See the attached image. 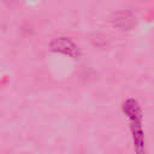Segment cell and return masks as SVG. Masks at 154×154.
Wrapping results in <instances>:
<instances>
[{
	"instance_id": "6da1fadb",
	"label": "cell",
	"mask_w": 154,
	"mask_h": 154,
	"mask_svg": "<svg viewBox=\"0 0 154 154\" xmlns=\"http://www.w3.org/2000/svg\"><path fill=\"white\" fill-rule=\"evenodd\" d=\"M52 48L54 51H58V52H61L65 54H73L76 52L75 45L67 38H57L52 43Z\"/></svg>"
}]
</instances>
